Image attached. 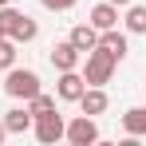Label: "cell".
<instances>
[{
    "mask_svg": "<svg viewBox=\"0 0 146 146\" xmlns=\"http://www.w3.org/2000/svg\"><path fill=\"white\" fill-rule=\"evenodd\" d=\"M0 28H4V36H8V40H16V44H32V40L40 36L36 20L24 16V12H16L12 4H4V8H0Z\"/></svg>",
    "mask_w": 146,
    "mask_h": 146,
    "instance_id": "obj_1",
    "label": "cell"
},
{
    "mask_svg": "<svg viewBox=\"0 0 146 146\" xmlns=\"http://www.w3.org/2000/svg\"><path fill=\"white\" fill-rule=\"evenodd\" d=\"M115 67H119V59H115L111 51L91 48V51H87V63H83V79H87V87H103V83H111Z\"/></svg>",
    "mask_w": 146,
    "mask_h": 146,
    "instance_id": "obj_2",
    "label": "cell"
},
{
    "mask_svg": "<svg viewBox=\"0 0 146 146\" xmlns=\"http://www.w3.org/2000/svg\"><path fill=\"white\" fill-rule=\"evenodd\" d=\"M4 91L12 99H32V95H40V75L32 71V67H8V75H4Z\"/></svg>",
    "mask_w": 146,
    "mask_h": 146,
    "instance_id": "obj_3",
    "label": "cell"
},
{
    "mask_svg": "<svg viewBox=\"0 0 146 146\" xmlns=\"http://www.w3.org/2000/svg\"><path fill=\"white\" fill-rule=\"evenodd\" d=\"M63 138H67L71 146H91V142H99V126H95V119H91V115H79V119L67 122Z\"/></svg>",
    "mask_w": 146,
    "mask_h": 146,
    "instance_id": "obj_4",
    "label": "cell"
},
{
    "mask_svg": "<svg viewBox=\"0 0 146 146\" xmlns=\"http://www.w3.org/2000/svg\"><path fill=\"white\" fill-rule=\"evenodd\" d=\"M63 130H67V122H63L59 111H48V115L36 119V138H40L44 146H55L59 138H63Z\"/></svg>",
    "mask_w": 146,
    "mask_h": 146,
    "instance_id": "obj_5",
    "label": "cell"
},
{
    "mask_svg": "<svg viewBox=\"0 0 146 146\" xmlns=\"http://www.w3.org/2000/svg\"><path fill=\"white\" fill-rule=\"evenodd\" d=\"M87 91V79L79 75V67L75 71H59V83H55V95L63 99V103H79V95Z\"/></svg>",
    "mask_w": 146,
    "mask_h": 146,
    "instance_id": "obj_6",
    "label": "cell"
},
{
    "mask_svg": "<svg viewBox=\"0 0 146 146\" xmlns=\"http://www.w3.org/2000/svg\"><path fill=\"white\" fill-rule=\"evenodd\" d=\"M79 59H83V51L75 48L71 40H59V44L51 48V67H55V71H75Z\"/></svg>",
    "mask_w": 146,
    "mask_h": 146,
    "instance_id": "obj_7",
    "label": "cell"
},
{
    "mask_svg": "<svg viewBox=\"0 0 146 146\" xmlns=\"http://www.w3.org/2000/svg\"><path fill=\"white\" fill-rule=\"evenodd\" d=\"M87 24H91V28H99V32H107V28H119V4H111V0L95 4Z\"/></svg>",
    "mask_w": 146,
    "mask_h": 146,
    "instance_id": "obj_8",
    "label": "cell"
},
{
    "mask_svg": "<svg viewBox=\"0 0 146 146\" xmlns=\"http://www.w3.org/2000/svg\"><path fill=\"white\" fill-rule=\"evenodd\" d=\"M79 107H83V115H91V119H95V115H103V111L111 107V99H107L103 87H87V91L79 95Z\"/></svg>",
    "mask_w": 146,
    "mask_h": 146,
    "instance_id": "obj_9",
    "label": "cell"
},
{
    "mask_svg": "<svg viewBox=\"0 0 146 146\" xmlns=\"http://www.w3.org/2000/svg\"><path fill=\"white\" fill-rule=\"evenodd\" d=\"M99 48L111 51V55L122 63V59H126V36H122L119 28H107V32H99Z\"/></svg>",
    "mask_w": 146,
    "mask_h": 146,
    "instance_id": "obj_10",
    "label": "cell"
},
{
    "mask_svg": "<svg viewBox=\"0 0 146 146\" xmlns=\"http://www.w3.org/2000/svg\"><path fill=\"white\" fill-rule=\"evenodd\" d=\"M67 40H71L75 48L83 51V55H87V51L91 48H99V28H91V24H75L71 28V36H67Z\"/></svg>",
    "mask_w": 146,
    "mask_h": 146,
    "instance_id": "obj_11",
    "label": "cell"
},
{
    "mask_svg": "<svg viewBox=\"0 0 146 146\" xmlns=\"http://www.w3.org/2000/svg\"><path fill=\"white\" fill-rule=\"evenodd\" d=\"M122 130H126V138H142L146 134V107H130L122 115Z\"/></svg>",
    "mask_w": 146,
    "mask_h": 146,
    "instance_id": "obj_12",
    "label": "cell"
},
{
    "mask_svg": "<svg viewBox=\"0 0 146 146\" xmlns=\"http://www.w3.org/2000/svg\"><path fill=\"white\" fill-rule=\"evenodd\" d=\"M28 126H32V111H28V107H12V111L4 115V130H8V134H24Z\"/></svg>",
    "mask_w": 146,
    "mask_h": 146,
    "instance_id": "obj_13",
    "label": "cell"
},
{
    "mask_svg": "<svg viewBox=\"0 0 146 146\" xmlns=\"http://www.w3.org/2000/svg\"><path fill=\"white\" fill-rule=\"evenodd\" d=\"M122 24H126L130 36H142L146 32V4H126V20Z\"/></svg>",
    "mask_w": 146,
    "mask_h": 146,
    "instance_id": "obj_14",
    "label": "cell"
},
{
    "mask_svg": "<svg viewBox=\"0 0 146 146\" xmlns=\"http://www.w3.org/2000/svg\"><path fill=\"white\" fill-rule=\"evenodd\" d=\"M28 111H32V119H40V115H48V111H55V99L40 91V95H32V99H28Z\"/></svg>",
    "mask_w": 146,
    "mask_h": 146,
    "instance_id": "obj_15",
    "label": "cell"
},
{
    "mask_svg": "<svg viewBox=\"0 0 146 146\" xmlns=\"http://www.w3.org/2000/svg\"><path fill=\"white\" fill-rule=\"evenodd\" d=\"M8 67H16V40L0 36V71H8Z\"/></svg>",
    "mask_w": 146,
    "mask_h": 146,
    "instance_id": "obj_16",
    "label": "cell"
},
{
    "mask_svg": "<svg viewBox=\"0 0 146 146\" xmlns=\"http://www.w3.org/2000/svg\"><path fill=\"white\" fill-rule=\"evenodd\" d=\"M40 4H44L48 12H71V8L79 4V0H40Z\"/></svg>",
    "mask_w": 146,
    "mask_h": 146,
    "instance_id": "obj_17",
    "label": "cell"
},
{
    "mask_svg": "<svg viewBox=\"0 0 146 146\" xmlns=\"http://www.w3.org/2000/svg\"><path fill=\"white\" fill-rule=\"evenodd\" d=\"M111 4H119V8H126V4H134V0H111Z\"/></svg>",
    "mask_w": 146,
    "mask_h": 146,
    "instance_id": "obj_18",
    "label": "cell"
},
{
    "mask_svg": "<svg viewBox=\"0 0 146 146\" xmlns=\"http://www.w3.org/2000/svg\"><path fill=\"white\" fill-rule=\"evenodd\" d=\"M4 138H8V130H4V122H0V142H4Z\"/></svg>",
    "mask_w": 146,
    "mask_h": 146,
    "instance_id": "obj_19",
    "label": "cell"
},
{
    "mask_svg": "<svg viewBox=\"0 0 146 146\" xmlns=\"http://www.w3.org/2000/svg\"><path fill=\"white\" fill-rule=\"evenodd\" d=\"M4 4H12V0H0V8H4Z\"/></svg>",
    "mask_w": 146,
    "mask_h": 146,
    "instance_id": "obj_20",
    "label": "cell"
},
{
    "mask_svg": "<svg viewBox=\"0 0 146 146\" xmlns=\"http://www.w3.org/2000/svg\"><path fill=\"white\" fill-rule=\"evenodd\" d=\"M0 36H4V28H0Z\"/></svg>",
    "mask_w": 146,
    "mask_h": 146,
    "instance_id": "obj_21",
    "label": "cell"
}]
</instances>
